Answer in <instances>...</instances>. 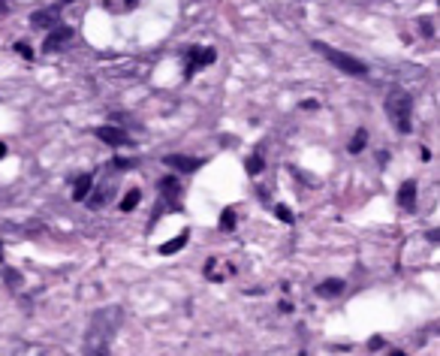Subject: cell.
<instances>
[{
    "label": "cell",
    "instance_id": "obj_1",
    "mask_svg": "<svg viewBox=\"0 0 440 356\" xmlns=\"http://www.w3.org/2000/svg\"><path fill=\"white\" fill-rule=\"evenodd\" d=\"M124 324V311L118 305L97 311L85 332V356H112V341Z\"/></svg>",
    "mask_w": 440,
    "mask_h": 356
},
{
    "label": "cell",
    "instance_id": "obj_2",
    "mask_svg": "<svg viewBox=\"0 0 440 356\" xmlns=\"http://www.w3.org/2000/svg\"><path fill=\"white\" fill-rule=\"evenodd\" d=\"M386 115L401 133H410L413 127V97L404 88H392L386 94Z\"/></svg>",
    "mask_w": 440,
    "mask_h": 356
},
{
    "label": "cell",
    "instance_id": "obj_3",
    "mask_svg": "<svg viewBox=\"0 0 440 356\" xmlns=\"http://www.w3.org/2000/svg\"><path fill=\"white\" fill-rule=\"evenodd\" d=\"M311 49L317 52V54H323L326 61H329L335 70H341V73H347V76H356V79H362V76H368V64H362L359 58H353V54H347V52H341V49H332L329 42H311Z\"/></svg>",
    "mask_w": 440,
    "mask_h": 356
},
{
    "label": "cell",
    "instance_id": "obj_4",
    "mask_svg": "<svg viewBox=\"0 0 440 356\" xmlns=\"http://www.w3.org/2000/svg\"><path fill=\"white\" fill-rule=\"evenodd\" d=\"M206 278L208 281H214V284H223L227 278H232L235 275V266L232 263H227V260H220V257H208L206 260Z\"/></svg>",
    "mask_w": 440,
    "mask_h": 356
},
{
    "label": "cell",
    "instance_id": "obj_5",
    "mask_svg": "<svg viewBox=\"0 0 440 356\" xmlns=\"http://www.w3.org/2000/svg\"><path fill=\"white\" fill-rule=\"evenodd\" d=\"M112 196H115V182L106 178V182H100L94 187V194H88V206H91L94 211H100V208H106L112 203Z\"/></svg>",
    "mask_w": 440,
    "mask_h": 356
},
{
    "label": "cell",
    "instance_id": "obj_6",
    "mask_svg": "<svg viewBox=\"0 0 440 356\" xmlns=\"http://www.w3.org/2000/svg\"><path fill=\"white\" fill-rule=\"evenodd\" d=\"M208 64H214V49H190L187 52V70H184V76H187V79H194L196 70H202V66H208Z\"/></svg>",
    "mask_w": 440,
    "mask_h": 356
},
{
    "label": "cell",
    "instance_id": "obj_7",
    "mask_svg": "<svg viewBox=\"0 0 440 356\" xmlns=\"http://www.w3.org/2000/svg\"><path fill=\"white\" fill-rule=\"evenodd\" d=\"M163 163L169 166V170H175V172H196L206 160H199V158H190V154H166Z\"/></svg>",
    "mask_w": 440,
    "mask_h": 356
},
{
    "label": "cell",
    "instance_id": "obj_8",
    "mask_svg": "<svg viewBox=\"0 0 440 356\" xmlns=\"http://www.w3.org/2000/svg\"><path fill=\"white\" fill-rule=\"evenodd\" d=\"M70 40H73V28H66V25H54V28H52V33H49V40H46V46H42V52H46V54L61 52Z\"/></svg>",
    "mask_w": 440,
    "mask_h": 356
},
{
    "label": "cell",
    "instance_id": "obj_9",
    "mask_svg": "<svg viewBox=\"0 0 440 356\" xmlns=\"http://www.w3.org/2000/svg\"><path fill=\"white\" fill-rule=\"evenodd\" d=\"M97 139L100 142H106V146H130V133L127 130H121V127H97Z\"/></svg>",
    "mask_w": 440,
    "mask_h": 356
},
{
    "label": "cell",
    "instance_id": "obj_10",
    "mask_svg": "<svg viewBox=\"0 0 440 356\" xmlns=\"http://www.w3.org/2000/svg\"><path fill=\"white\" fill-rule=\"evenodd\" d=\"M160 194H163V203L169 206V208H182L178 206V196H182V184H178V178H160Z\"/></svg>",
    "mask_w": 440,
    "mask_h": 356
},
{
    "label": "cell",
    "instance_id": "obj_11",
    "mask_svg": "<svg viewBox=\"0 0 440 356\" xmlns=\"http://www.w3.org/2000/svg\"><path fill=\"white\" fill-rule=\"evenodd\" d=\"M347 290V281L344 278H326L323 284H317V296L320 299H338Z\"/></svg>",
    "mask_w": 440,
    "mask_h": 356
},
{
    "label": "cell",
    "instance_id": "obj_12",
    "mask_svg": "<svg viewBox=\"0 0 440 356\" xmlns=\"http://www.w3.org/2000/svg\"><path fill=\"white\" fill-rule=\"evenodd\" d=\"M398 206L404 211H413L416 208V182H413V178H408V182L398 187Z\"/></svg>",
    "mask_w": 440,
    "mask_h": 356
},
{
    "label": "cell",
    "instance_id": "obj_13",
    "mask_svg": "<svg viewBox=\"0 0 440 356\" xmlns=\"http://www.w3.org/2000/svg\"><path fill=\"white\" fill-rule=\"evenodd\" d=\"M30 25H33V28H54V25H61V21H58V6L33 13V16H30Z\"/></svg>",
    "mask_w": 440,
    "mask_h": 356
},
{
    "label": "cell",
    "instance_id": "obj_14",
    "mask_svg": "<svg viewBox=\"0 0 440 356\" xmlns=\"http://www.w3.org/2000/svg\"><path fill=\"white\" fill-rule=\"evenodd\" d=\"M187 242H190V230H182V232H178V239H169V242L160 244V254H163V257H169V254H178Z\"/></svg>",
    "mask_w": 440,
    "mask_h": 356
},
{
    "label": "cell",
    "instance_id": "obj_15",
    "mask_svg": "<svg viewBox=\"0 0 440 356\" xmlns=\"http://www.w3.org/2000/svg\"><path fill=\"white\" fill-rule=\"evenodd\" d=\"M91 184H94V175H78L76 178V184H73V199H76V203L88 199V194H91Z\"/></svg>",
    "mask_w": 440,
    "mask_h": 356
},
{
    "label": "cell",
    "instance_id": "obj_16",
    "mask_svg": "<svg viewBox=\"0 0 440 356\" xmlns=\"http://www.w3.org/2000/svg\"><path fill=\"white\" fill-rule=\"evenodd\" d=\"M139 203H142V191H139V187H130V191L124 194V199H121V211H133Z\"/></svg>",
    "mask_w": 440,
    "mask_h": 356
},
{
    "label": "cell",
    "instance_id": "obj_17",
    "mask_svg": "<svg viewBox=\"0 0 440 356\" xmlns=\"http://www.w3.org/2000/svg\"><path fill=\"white\" fill-rule=\"evenodd\" d=\"M103 6L109 9V13L121 16V13H127V9H133V6H136V0H103Z\"/></svg>",
    "mask_w": 440,
    "mask_h": 356
},
{
    "label": "cell",
    "instance_id": "obj_18",
    "mask_svg": "<svg viewBox=\"0 0 440 356\" xmlns=\"http://www.w3.org/2000/svg\"><path fill=\"white\" fill-rule=\"evenodd\" d=\"M244 166H247V172H251V175H259V172H263V166H266V163H263V148L254 151L251 158H247Z\"/></svg>",
    "mask_w": 440,
    "mask_h": 356
},
{
    "label": "cell",
    "instance_id": "obj_19",
    "mask_svg": "<svg viewBox=\"0 0 440 356\" xmlns=\"http://www.w3.org/2000/svg\"><path fill=\"white\" fill-rule=\"evenodd\" d=\"M365 142H368V133H365V130H356L353 142H350V154H359V151L365 148Z\"/></svg>",
    "mask_w": 440,
    "mask_h": 356
},
{
    "label": "cell",
    "instance_id": "obj_20",
    "mask_svg": "<svg viewBox=\"0 0 440 356\" xmlns=\"http://www.w3.org/2000/svg\"><path fill=\"white\" fill-rule=\"evenodd\" d=\"M220 230H235V211L232 208H223V215H220Z\"/></svg>",
    "mask_w": 440,
    "mask_h": 356
},
{
    "label": "cell",
    "instance_id": "obj_21",
    "mask_svg": "<svg viewBox=\"0 0 440 356\" xmlns=\"http://www.w3.org/2000/svg\"><path fill=\"white\" fill-rule=\"evenodd\" d=\"M275 215H278V220H284V224H292V220H296V215H292V211H290L284 203L275 206Z\"/></svg>",
    "mask_w": 440,
    "mask_h": 356
},
{
    "label": "cell",
    "instance_id": "obj_22",
    "mask_svg": "<svg viewBox=\"0 0 440 356\" xmlns=\"http://www.w3.org/2000/svg\"><path fill=\"white\" fill-rule=\"evenodd\" d=\"M16 52L21 54V58H28V61H33V49L28 46V42H16Z\"/></svg>",
    "mask_w": 440,
    "mask_h": 356
},
{
    "label": "cell",
    "instance_id": "obj_23",
    "mask_svg": "<svg viewBox=\"0 0 440 356\" xmlns=\"http://www.w3.org/2000/svg\"><path fill=\"white\" fill-rule=\"evenodd\" d=\"M112 163H115V170H118V172H124V170H130V166H133V160H127V158H115Z\"/></svg>",
    "mask_w": 440,
    "mask_h": 356
},
{
    "label": "cell",
    "instance_id": "obj_24",
    "mask_svg": "<svg viewBox=\"0 0 440 356\" xmlns=\"http://www.w3.org/2000/svg\"><path fill=\"white\" fill-rule=\"evenodd\" d=\"M4 278H6V281H13V287H18V284H21V275H18L16 269H6V272H4Z\"/></svg>",
    "mask_w": 440,
    "mask_h": 356
},
{
    "label": "cell",
    "instance_id": "obj_25",
    "mask_svg": "<svg viewBox=\"0 0 440 356\" xmlns=\"http://www.w3.org/2000/svg\"><path fill=\"white\" fill-rule=\"evenodd\" d=\"M6 9H9V4L6 0H0V13H6Z\"/></svg>",
    "mask_w": 440,
    "mask_h": 356
},
{
    "label": "cell",
    "instance_id": "obj_26",
    "mask_svg": "<svg viewBox=\"0 0 440 356\" xmlns=\"http://www.w3.org/2000/svg\"><path fill=\"white\" fill-rule=\"evenodd\" d=\"M386 356H408V353H401V350H389Z\"/></svg>",
    "mask_w": 440,
    "mask_h": 356
},
{
    "label": "cell",
    "instance_id": "obj_27",
    "mask_svg": "<svg viewBox=\"0 0 440 356\" xmlns=\"http://www.w3.org/2000/svg\"><path fill=\"white\" fill-rule=\"evenodd\" d=\"M0 158H6V146H4V142H0Z\"/></svg>",
    "mask_w": 440,
    "mask_h": 356
},
{
    "label": "cell",
    "instance_id": "obj_28",
    "mask_svg": "<svg viewBox=\"0 0 440 356\" xmlns=\"http://www.w3.org/2000/svg\"><path fill=\"white\" fill-rule=\"evenodd\" d=\"M66 4H76V0H58V6H66Z\"/></svg>",
    "mask_w": 440,
    "mask_h": 356
}]
</instances>
